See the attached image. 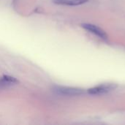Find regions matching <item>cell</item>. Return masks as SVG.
Listing matches in <instances>:
<instances>
[{"instance_id":"obj_1","label":"cell","mask_w":125,"mask_h":125,"mask_svg":"<svg viewBox=\"0 0 125 125\" xmlns=\"http://www.w3.org/2000/svg\"><path fill=\"white\" fill-rule=\"evenodd\" d=\"M54 91L59 94L67 96H79L85 92L82 89L70 86H56Z\"/></svg>"},{"instance_id":"obj_2","label":"cell","mask_w":125,"mask_h":125,"mask_svg":"<svg viewBox=\"0 0 125 125\" xmlns=\"http://www.w3.org/2000/svg\"><path fill=\"white\" fill-rule=\"evenodd\" d=\"M116 87V86L114 84L105 83V84H101L100 86L89 89L87 92L89 94H92V95H100V94H103L108 93V92L115 89Z\"/></svg>"},{"instance_id":"obj_3","label":"cell","mask_w":125,"mask_h":125,"mask_svg":"<svg viewBox=\"0 0 125 125\" xmlns=\"http://www.w3.org/2000/svg\"><path fill=\"white\" fill-rule=\"evenodd\" d=\"M81 26L83 29H85L86 30L89 31V32H92L94 34L97 35L102 40H107L108 39V34H106V32L103 29H101L100 27H99L96 25L91 24V23H83L81 25Z\"/></svg>"},{"instance_id":"obj_4","label":"cell","mask_w":125,"mask_h":125,"mask_svg":"<svg viewBox=\"0 0 125 125\" xmlns=\"http://www.w3.org/2000/svg\"><path fill=\"white\" fill-rule=\"evenodd\" d=\"M18 83V81L15 78L10 75H4L0 78V89L7 88Z\"/></svg>"},{"instance_id":"obj_5","label":"cell","mask_w":125,"mask_h":125,"mask_svg":"<svg viewBox=\"0 0 125 125\" xmlns=\"http://www.w3.org/2000/svg\"><path fill=\"white\" fill-rule=\"evenodd\" d=\"M88 0H53L56 4L67 5V6H78L86 3Z\"/></svg>"}]
</instances>
